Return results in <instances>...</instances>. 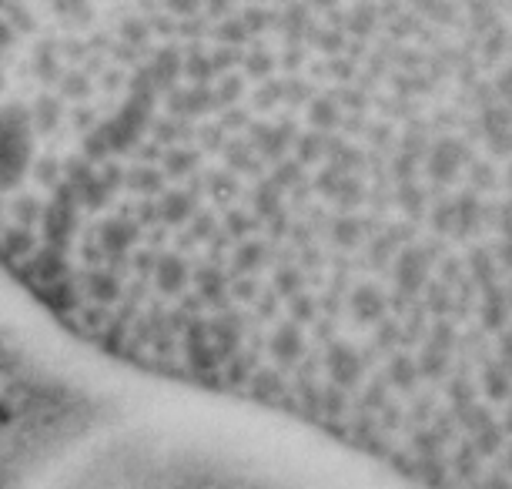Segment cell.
I'll return each mask as SVG.
<instances>
[{"instance_id":"obj_1","label":"cell","mask_w":512,"mask_h":489,"mask_svg":"<svg viewBox=\"0 0 512 489\" xmlns=\"http://www.w3.org/2000/svg\"><path fill=\"white\" fill-rule=\"evenodd\" d=\"M71 319L419 489H512V0H178L104 114Z\"/></svg>"},{"instance_id":"obj_2","label":"cell","mask_w":512,"mask_h":489,"mask_svg":"<svg viewBox=\"0 0 512 489\" xmlns=\"http://www.w3.org/2000/svg\"><path fill=\"white\" fill-rule=\"evenodd\" d=\"M111 489H298L238 453H195L141 469Z\"/></svg>"}]
</instances>
